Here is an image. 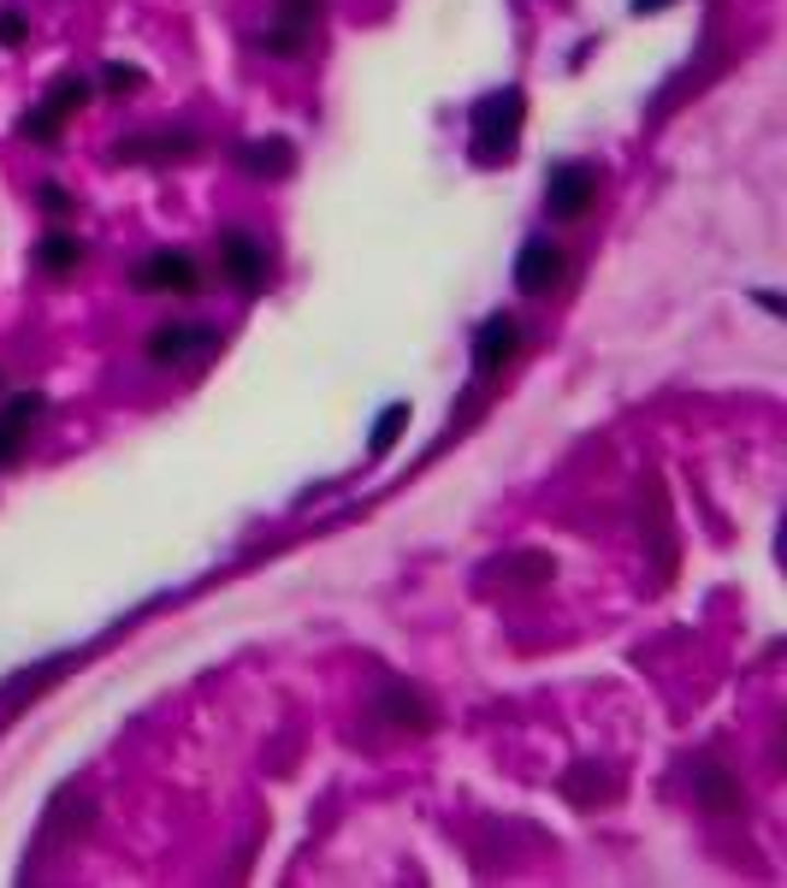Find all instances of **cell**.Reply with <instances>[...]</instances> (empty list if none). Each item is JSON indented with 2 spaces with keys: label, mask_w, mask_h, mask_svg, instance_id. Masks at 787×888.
Listing matches in <instances>:
<instances>
[{
  "label": "cell",
  "mask_w": 787,
  "mask_h": 888,
  "mask_svg": "<svg viewBox=\"0 0 787 888\" xmlns=\"http://www.w3.org/2000/svg\"><path fill=\"white\" fill-rule=\"evenodd\" d=\"M130 290H137V297H201L208 279H201L196 255L154 250V255H142L137 267H130Z\"/></svg>",
  "instance_id": "cell-1"
},
{
  "label": "cell",
  "mask_w": 787,
  "mask_h": 888,
  "mask_svg": "<svg viewBox=\"0 0 787 888\" xmlns=\"http://www.w3.org/2000/svg\"><path fill=\"white\" fill-rule=\"evenodd\" d=\"M599 201V166L592 160H557L545 172V214L551 220H580V214Z\"/></svg>",
  "instance_id": "cell-2"
},
{
  "label": "cell",
  "mask_w": 787,
  "mask_h": 888,
  "mask_svg": "<svg viewBox=\"0 0 787 888\" xmlns=\"http://www.w3.org/2000/svg\"><path fill=\"white\" fill-rule=\"evenodd\" d=\"M220 344V326H201V320H160L149 326V361L154 368H184V361L208 356V349Z\"/></svg>",
  "instance_id": "cell-3"
},
{
  "label": "cell",
  "mask_w": 787,
  "mask_h": 888,
  "mask_svg": "<svg viewBox=\"0 0 787 888\" xmlns=\"http://www.w3.org/2000/svg\"><path fill=\"white\" fill-rule=\"evenodd\" d=\"M516 125H521V95L516 90H498L474 107V142H479V160H509L516 154Z\"/></svg>",
  "instance_id": "cell-4"
},
{
  "label": "cell",
  "mask_w": 787,
  "mask_h": 888,
  "mask_svg": "<svg viewBox=\"0 0 787 888\" xmlns=\"http://www.w3.org/2000/svg\"><path fill=\"white\" fill-rule=\"evenodd\" d=\"M213 243H220V273H225V279L238 285L243 297H261V290H267V250H261L255 231L225 226Z\"/></svg>",
  "instance_id": "cell-5"
},
{
  "label": "cell",
  "mask_w": 787,
  "mask_h": 888,
  "mask_svg": "<svg viewBox=\"0 0 787 888\" xmlns=\"http://www.w3.org/2000/svg\"><path fill=\"white\" fill-rule=\"evenodd\" d=\"M521 349V320L516 314H491L486 326L474 332V373L479 380H491V373H504V361Z\"/></svg>",
  "instance_id": "cell-6"
},
{
  "label": "cell",
  "mask_w": 787,
  "mask_h": 888,
  "mask_svg": "<svg viewBox=\"0 0 787 888\" xmlns=\"http://www.w3.org/2000/svg\"><path fill=\"white\" fill-rule=\"evenodd\" d=\"M563 250L551 238H533V243H521V255H516V290L521 297H545L551 285L563 279Z\"/></svg>",
  "instance_id": "cell-7"
},
{
  "label": "cell",
  "mask_w": 787,
  "mask_h": 888,
  "mask_svg": "<svg viewBox=\"0 0 787 888\" xmlns=\"http://www.w3.org/2000/svg\"><path fill=\"white\" fill-rule=\"evenodd\" d=\"M379 705H385V717L397 723V729H415V735H427L432 723V705H427V693H415V688H403V681H391L385 693H379Z\"/></svg>",
  "instance_id": "cell-8"
},
{
  "label": "cell",
  "mask_w": 787,
  "mask_h": 888,
  "mask_svg": "<svg viewBox=\"0 0 787 888\" xmlns=\"http://www.w3.org/2000/svg\"><path fill=\"white\" fill-rule=\"evenodd\" d=\"M83 255H90V250H83V238H78V231H66V226H54L48 238H36V267L54 273V279H60V273H78Z\"/></svg>",
  "instance_id": "cell-9"
},
{
  "label": "cell",
  "mask_w": 787,
  "mask_h": 888,
  "mask_svg": "<svg viewBox=\"0 0 787 888\" xmlns=\"http://www.w3.org/2000/svg\"><path fill=\"white\" fill-rule=\"evenodd\" d=\"M238 160H243V172H255V178H290V166H297V154H290V142H285V137L243 142Z\"/></svg>",
  "instance_id": "cell-10"
},
{
  "label": "cell",
  "mask_w": 787,
  "mask_h": 888,
  "mask_svg": "<svg viewBox=\"0 0 787 888\" xmlns=\"http://www.w3.org/2000/svg\"><path fill=\"white\" fill-rule=\"evenodd\" d=\"M95 101V78H83V71H60V78L48 83V95H42V107L71 119V113H83Z\"/></svg>",
  "instance_id": "cell-11"
},
{
  "label": "cell",
  "mask_w": 787,
  "mask_h": 888,
  "mask_svg": "<svg viewBox=\"0 0 787 888\" xmlns=\"http://www.w3.org/2000/svg\"><path fill=\"white\" fill-rule=\"evenodd\" d=\"M693 782H698V799H705L710 811H734V806H740V788L722 776L717 764H698V770H693Z\"/></svg>",
  "instance_id": "cell-12"
},
{
  "label": "cell",
  "mask_w": 787,
  "mask_h": 888,
  "mask_svg": "<svg viewBox=\"0 0 787 888\" xmlns=\"http://www.w3.org/2000/svg\"><path fill=\"white\" fill-rule=\"evenodd\" d=\"M42 415H48V397H42V391H12V397L0 403V420H7V427H19V433H31Z\"/></svg>",
  "instance_id": "cell-13"
},
{
  "label": "cell",
  "mask_w": 787,
  "mask_h": 888,
  "mask_svg": "<svg viewBox=\"0 0 787 888\" xmlns=\"http://www.w3.org/2000/svg\"><path fill=\"white\" fill-rule=\"evenodd\" d=\"M60 130H66V119H60V113H48L42 101H36V107L19 119V137H31L36 149H60Z\"/></svg>",
  "instance_id": "cell-14"
},
{
  "label": "cell",
  "mask_w": 787,
  "mask_h": 888,
  "mask_svg": "<svg viewBox=\"0 0 787 888\" xmlns=\"http://www.w3.org/2000/svg\"><path fill=\"white\" fill-rule=\"evenodd\" d=\"M302 42H309V31H302V24H273V31H261V36H255V48H261V54H273V60H297Z\"/></svg>",
  "instance_id": "cell-15"
},
{
  "label": "cell",
  "mask_w": 787,
  "mask_h": 888,
  "mask_svg": "<svg viewBox=\"0 0 787 888\" xmlns=\"http://www.w3.org/2000/svg\"><path fill=\"white\" fill-rule=\"evenodd\" d=\"M95 83H101V90H107L113 101H125V95H137V90H142V71L113 60V66H101V78H95Z\"/></svg>",
  "instance_id": "cell-16"
},
{
  "label": "cell",
  "mask_w": 787,
  "mask_h": 888,
  "mask_svg": "<svg viewBox=\"0 0 787 888\" xmlns=\"http://www.w3.org/2000/svg\"><path fill=\"white\" fill-rule=\"evenodd\" d=\"M36 201H42V214H54V220H71V214H78V196H71L66 184H42Z\"/></svg>",
  "instance_id": "cell-17"
},
{
  "label": "cell",
  "mask_w": 787,
  "mask_h": 888,
  "mask_svg": "<svg viewBox=\"0 0 787 888\" xmlns=\"http://www.w3.org/2000/svg\"><path fill=\"white\" fill-rule=\"evenodd\" d=\"M403 420H409V410H403V403H391V410L379 415V433H373V457H379V450H391V445H397Z\"/></svg>",
  "instance_id": "cell-18"
},
{
  "label": "cell",
  "mask_w": 787,
  "mask_h": 888,
  "mask_svg": "<svg viewBox=\"0 0 787 888\" xmlns=\"http://www.w3.org/2000/svg\"><path fill=\"white\" fill-rule=\"evenodd\" d=\"M24 36H31V24L7 7V12H0V48H24Z\"/></svg>",
  "instance_id": "cell-19"
},
{
  "label": "cell",
  "mask_w": 787,
  "mask_h": 888,
  "mask_svg": "<svg viewBox=\"0 0 787 888\" xmlns=\"http://www.w3.org/2000/svg\"><path fill=\"white\" fill-rule=\"evenodd\" d=\"M19 450H24V433L0 420V462H19Z\"/></svg>",
  "instance_id": "cell-20"
},
{
  "label": "cell",
  "mask_w": 787,
  "mask_h": 888,
  "mask_svg": "<svg viewBox=\"0 0 787 888\" xmlns=\"http://www.w3.org/2000/svg\"><path fill=\"white\" fill-rule=\"evenodd\" d=\"M0 397H7V373H0Z\"/></svg>",
  "instance_id": "cell-21"
}]
</instances>
